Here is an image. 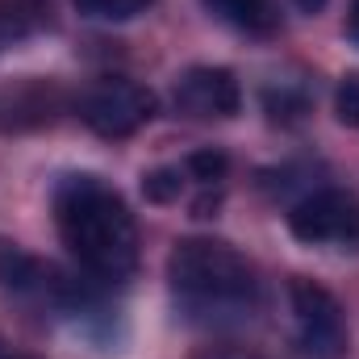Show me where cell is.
I'll return each mask as SVG.
<instances>
[{
    "label": "cell",
    "mask_w": 359,
    "mask_h": 359,
    "mask_svg": "<svg viewBox=\"0 0 359 359\" xmlns=\"http://www.w3.org/2000/svg\"><path fill=\"white\" fill-rule=\"evenodd\" d=\"M347 38L359 46V0H351V13H347Z\"/></svg>",
    "instance_id": "cell-14"
},
{
    "label": "cell",
    "mask_w": 359,
    "mask_h": 359,
    "mask_svg": "<svg viewBox=\"0 0 359 359\" xmlns=\"http://www.w3.org/2000/svg\"><path fill=\"white\" fill-rule=\"evenodd\" d=\"M264 109H268L271 121L292 126L309 113V96L301 88H292V84H271V88H264Z\"/></svg>",
    "instance_id": "cell-9"
},
{
    "label": "cell",
    "mask_w": 359,
    "mask_h": 359,
    "mask_svg": "<svg viewBox=\"0 0 359 359\" xmlns=\"http://www.w3.org/2000/svg\"><path fill=\"white\" fill-rule=\"evenodd\" d=\"M180 188H184V172H180V168H163V172H151V176H142V192H147L155 205H168V201H176Z\"/></svg>",
    "instance_id": "cell-12"
},
{
    "label": "cell",
    "mask_w": 359,
    "mask_h": 359,
    "mask_svg": "<svg viewBox=\"0 0 359 359\" xmlns=\"http://www.w3.org/2000/svg\"><path fill=\"white\" fill-rule=\"evenodd\" d=\"M243 88L230 67H192L176 80V109L188 117H234Z\"/></svg>",
    "instance_id": "cell-7"
},
{
    "label": "cell",
    "mask_w": 359,
    "mask_h": 359,
    "mask_svg": "<svg viewBox=\"0 0 359 359\" xmlns=\"http://www.w3.org/2000/svg\"><path fill=\"white\" fill-rule=\"evenodd\" d=\"M288 230L297 243L309 247H355L359 243V196L343 188H322L309 192L305 201L292 205Z\"/></svg>",
    "instance_id": "cell-6"
},
{
    "label": "cell",
    "mask_w": 359,
    "mask_h": 359,
    "mask_svg": "<svg viewBox=\"0 0 359 359\" xmlns=\"http://www.w3.org/2000/svg\"><path fill=\"white\" fill-rule=\"evenodd\" d=\"M205 359H264V355H251V351H213Z\"/></svg>",
    "instance_id": "cell-16"
},
{
    "label": "cell",
    "mask_w": 359,
    "mask_h": 359,
    "mask_svg": "<svg viewBox=\"0 0 359 359\" xmlns=\"http://www.w3.org/2000/svg\"><path fill=\"white\" fill-rule=\"evenodd\" d=\"M292 8H297V13H305V17H313V13H322V8H326V0H292Z\"/></svg>",
    "instance_id": "cell-15"
},
{
    "label": "cell",
    "mask_w": 359,
    "mask_h": 359,
    "mask_svg": "<svg viewBox=\"0 0 359 359\" xmlns=\"http://www.w3.org/2000/svg\"><path fill=\"white\" fill-rule=\"evenodd\" d=\"M0 292L25 305L59 309V313H84L92 305V292L76 276L21 251L17 243H0Z\"/></svg>",
    "instance_id": "cell-3"
},
{
    "label": "cell",
    "mask_w": 359,
    "mask_h": 359,
    "mask_svg": "<svg viewBox=\"0 0 359 359\" xmlns=\"http://www.w3.org/2000/svg\"><path fill=\"white\" fill-rule=\"evenodd\" d=\"M168 288L180 318L205 330H230L255 318L259 276L222 238H184L168 255Z\"/></svg>",
    "instance_id": "cell-2"
},
{
    "label": "cell",
    "mask_w": 359,
    "mask_h": 359,
    "mask_svg": "<svg viewBox=\"0 0 359 359\" xmlns=\"http://www.w3.org/2000/svg\"><path fill=\"white\" fill-rule=\"evenodd\" d=\"M76 109H80V121L92 134H100V138H130L155 117L159 100H155V92H147L134 80H96L92 88H84Z\"/></svg>",
    "instance_id": "cell-5"
},
{
    "label": "cell",
    "mask_w": 359,
    "mask_h": 359,
    "mask_svg": "<svg viewBox=\"0 0 359 359\" xmlns=\"http://www.w3.org/2000/svg\"><path fill=\"white\" fill-rule=\"evenodd\" d=\"M217 21L243 29V34H271L280 25V13L271 0H201Z\"/></svg>",
    "instance_id": "cell-8"
},
{
    "label": "cell",
    "mask_w": 359,
    "mask_h": 359,
    "mask_svg": "<svg viewBox=\"0 0 359 359\" xmlns=\"http://www.w3.org/2000/svg\"><path fill=\"white\" fill-rule=\"evenodd\" d=\"M226 155L222 151H196V155H188V163H184V176H192L196 184H217V180H226Z\"/></svg>",
    "instance_id": "cell-11"
},
{
    "label": "cell",
    "mask_w": 359,
    "mask_h": 359,
    "mask_svg": "<svg viewBox=\"0 0 359 359\" xmlns=\"http://www.w3.org/2000/svg\"><path fill=\"white\" fill-rule=\"evenodd\" d=\"M0 359H25V355H13V351H8V347L0 343Z\"/></svg>",
    "instance_id": "cell-17"
},
{
    "label": "cell",
    "mask_w": 359,
    "mask_h": 359,
    "mask_svg": "<svg viewBox=\"0 0 359 359\" xmlns=\"http://www.w3.org/2000/svg\"><path fill=\"white\" fill-rule=\"evenodd\" d=\"M288 305H292V339L305 359H343L351 347L347 313L339 297L305 276L288 280Z\"/></svg>",
    "instance_id": "cell-4"
},
{
    "label": "cell",
    "mask_w": 359,
    "mask_h": 359,
    "mask_svg": "<svg viewBox=\"0 0 359 359\" xmlns=\"http://www.w3.org/2000/svg\"><path fill=\"white\" fill-rule=\"evenodd\" d=\"M339 121L359 130V76H343L339 84Z\"/></svg>",
    "instance_id": "cell-13"
},
{
    "label": "cell",
    "mask_w": 359,
    "mask_h": 359,
    "mask_svg": "<svg viewBox=\"0 0 359 359\" xmlns=\"http://www.w3.org/2000/svg\"><path fill=\"white\" fill-rule=\"evenodd\" d=\"M55 226L72 259L92 280L117 284L138 268V226L117 188L100 176H63L55 188Z\"/></svg>",
    "instance_id": "cell-1"
},
{
    "label": "cell",
    "mask_w": 359,
    "mask_h": 359,
    "mask_svg": "<svg viewBox=\"0 0 359 359\" xmlns=\"http://www.w3.org/2000/svg\"><path fill=\"white\" fill-rule=\"evenodd\" d=\"M147 4L151 0H76V8L96 21H130V17L147 13Z\"/></svg>",
    "instance_id": "cell-10"
}]
</instances>
